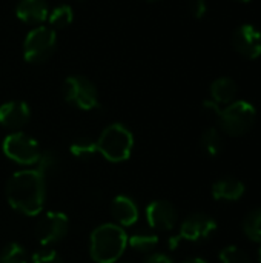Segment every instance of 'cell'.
Here are the masks:
<instances>
[{
    "mask_svg": "<svg viewBox=\"0 0 261 263\" xmlns=\"http://www.w3.org/2000/svg\"><path fill=\"white\" fill-rule=\"evenodd\" d=\"M69 151L74 157L80 160H88V159H92L98 153V148H97V142L83 137V139H77L75 142H72L69 146Z\"/></svg>",
    "mask_w": 261,
    "mask_h": 263,
    "instance_id": "obj_21",
    "label": "cell"
},
{
    "mask_svg": "<svg viewBox=\"0 0 261 263\" xmlns=\"http://www.w3.org/2000/svg\"><path fill=\"white\" fill-rule=\"evenodd\" d=\"M111 213L115 219V222L118 223V227H131L134 225L138 217H140V213H138V206L137 203L128 197V196H117L114 200H112V205H111Z\"/></svg>",
    "mask_w": 261,
    "mask_h": 263,
    "instance_id": "obj_14",
    "label": "cell"
},
{
    "mask_svg": "<svg viewBox=\"0 0 261 263\" xmlns=\"http://www.w3.org/2000/svg\"><path fill=\"white\" fill-rule=\"evenodd\" d=\"M57 46L55 31L49 26L38 25L31 29L23 42V59L28 63H43L46 62Z\"/></svg>",
    "mask_w": 261,
    "mask_h": 263,
    "instance_id": "obj_5",
    "label": "cell"
},
{
    "mask_svg": "<svg viewBox=\"0 0 261 263\" xmlns=\"http://www.w3.org/2000/svg\"><path fill=\"white\" fill-rule=\"evenodd\" d=\"M57 168H58V159L54 151H45L40 154L35 170L40 171L45 179L48 176H52L57 171Z\"/></svg>",
    "mask_w": 261,
    "mask_h": 263,
    "instance_id": "obj_24",
    "label": "cell"
},
{
    "mask_svg": "<svg viewBox=\"0 0 261 263\" xmlns=\"http://www.w3.org/2000/svg\"><path fill=\"white\" fill-rule=\"evenodd\" d=\"M145 263H174V262H172V259H171L169 256H166V254H163V253H152V254H149V257L146 259V262Z\"/></svg>",
    "mask_w": 261,
    "mask_h": 263,
    "instance_id": "obj_27",
    "label": "cell"
},
{
    "mask_svg": "<svg viewBox=\"0 0 261 263\" xmlns=\"http://www.w3.org/2000/svg\"><path fill=\"white\" fill-rule=\"evenodd\" d=\"M235 2H242V3H248V2H251V0H235Z\"/></svg>",
    "mask_w": 261,
    "mask_h": 263,
    "instance_id": "obj_29",
    "label": "cell"
},
{
    "mask_svg": "<svg viewBox=\"0 0 261 263\" xmlns=\"http://www.w3.org/2000/svg\"><path fill=\"white\" fill-rule=\"evenodd\" d=\"M200 145L205 154H208L209 157H215L222 153L223 149V139L218 133L217 128H208L203 131L202 139H200Z\"/></svg>",
    "mask_w": 261,
    "mask_h": 263,
    "instance_id": "obj_19",
    "label": "cell"
},
{
    "mask_svg": "<svg viewBox=\"0 0 261 263\" xmlns=\"http://www.w3.org/2000/svg\"><path fill=\"white\" fill-rule=\"evenodd\" d=\"M245 194V183L235 177H225L212 185V197L215 200L235 202Z\"/></svg>",
    "mask_w": 261,
    "mask_h": 263,
    "instance_id": "obj_15",
    "label": "cell"
},
{
    "mask_svg": "<svg viewBox=\"0 0 261 263\" xmlns=\"http://www.w3.org/2000/svg\"><path fill=\"white\" fill-rule=\"evenodd\" d=\"M257 111L252 103L248 100H234L228 106L222 108L218 112L220 128L229 136H243L246 134L255 123Z\"/></svg>",
    "mask_w": 261,
    "mask_h": 263,
    "instance_id": "obj_4",
    "label": "cell"
},
{
    "mask_svg": "<svg viewBox=\"0 0 261 263\" xmlns=\"http://www.w3.org/2000/svg\"><path fill=\"white\" fill-rule=\"evenodd\" d=\"M98 153L109 162H125L134 148L132 133L122 123H112L103 129L97 140Z\"/></svg>",
    "mask_w": 261,
    "mask_h": 263,
    "instance_id": "obj_3",
    "label": "cell"
},
{
    "mask_svg": "<svg viewBox=\"0 0 261 263\" xmlns=\"http://www.w3.org/2000/svg\"><path fill=\"white\" fill-rule=\"evenodd\" d=\"M32 263H63L60 256L52 251V250H46V251H38L32 256Z\"/></svg>",
    "mask_w": 261,
    "mask_h": 263,
    "instance_id": "obj_25",
    "label": "cell"
},
{
    "mask_svg": "<svg viewBox=\"0 0 261 263\" xmlns=\"http://www.w3.org/2000/svg\"><path fill=\"white\" fill-rule=\"evenodd\" d=\"M220 262L222 263H251L249 254L242 250L240 247L235 245H229L225 247L220 251Z\"/></svg>",
    "mask_w": 261,
    "mask_h": 263,
    "instance_id": "obj_23",
    "label": "cell"
},
{
    "mask_svg": "<svg viewBox=\"0 0 261 263\" xmlns=\"http://www.w3.org/2000/svg\"><path fill=\"white\" fill-rule=\"evenodd\" d=\"M232 46L245 59H258L261 57V31L251 23L240 25L232 34Z\"/></svg>",
    "mask_w": 261,
    "mask_h": 263,
    "instance_id": "obj_9",
    "label": "cell"
},
{
    "mask_svg": "<svg viewBox=\"0 0 261 263\" xmlns=\"http://www.w3.org/2000/svg\"><path fill=\"white\" fill-rule=\"evenodd\" d=\"M128 247V234L115 223L97 227L89 240V253L97 263H115Z\"/></svg>",
    "mask_w": 261,
    "mask_h": 263,
    "instance_id": "obj_2",
    "label": "cell"
},
{
    "mask_svg": "<svg viewBox=\"0 0 261 263\" xmlns=\"http://www.w3.org/2000/svg\"><path fill=\"white\" fill-rule=\"evenodd\" d=\"M0 263H28L25 248L18 243H8L0 253Z\"/></svg>",
    "mask_w": 261,
    "mask_h": 263,
    "instance_id": "obj_22",
    "label": "cell"
},
{
    "mask_svg": "<svg viewBox=\"0 0 261 263\" xmlns=\"http://www.w3.org/2000/svg\"><path fill=\"white\" fill-rule=\"evenodd\" d=\"M68 230L69 219L66 214L60 211H48L38 219L35 225V236L43 247H48L60 242L68 234Z\"/></svg>",
    "mask_w": 261,
    "mask_h": 263,
    "instance_id": "obj_8",
    "label": "cell"
},
{
    "mask_svg": "<svg viewBox=\"0 0 261 263\" xmlns=\"http://www.w3.org/2000/svg\"><path fill=\"white\" fill-rule=\"evenodd\" d=\"M128 245L140 253H149L154 251V248L158 245V236L152 231L140 230L134 233L131 237H128Z\"/></svg>",
    "mask_w": 261,
    "mask_h": 263,
    "instance_id": "obj_17",
    "label": "cell"
},
{
    "mask_svg": "<svg viewBox=\"0 0 261 263\" xmlns=\"http://www.w3.org/2000/svg\"><path fill=\"white\" fill-rule=\"evenodd\" d=\"M243 231L252 240L261 247V208L251 211L243 220Z\"/></svg>",
    "mask_w": 261,
    "mask_h": 263,
    "instance_id": "obj_20",
    "label": "cell"
},
{
    "mask_svg": "<svg viewBox=\"0 0 261 263\" xmlns=\"http://www.w3.org/2000/svg\"><path fill=\"white\" fill-rule=\"evenodd\" d=\"M3 153L8 159L18 165L32 166L37 165L40 157V146L38 143L28 134L22 131H14L8 134L3 140Z\"/></svg>",
    "mask_w": 261,
    "mask_h": 263,
    "instance_id": "obj_6",
    "label": "cell"
},
{
    "mask_svg": "<svg viewBox=\"0 0 261 263\" xmlns=\"http://www.w3.org/2000/svg\"><path fill=\"white\" fill-rule=\"evenodd\" d=\"M74 20V11L69 5H58L48 14V26L55 29H63L69 26Z\"/></svg>",
    "mask_w": 261,
    "mask_h": 263,
    "instance_id": "obj_18",
    "label": "cell"
},
{
    "mask_svg": "<svg viewBox=\"0 0 261 263\" xmlns=\"http://www.w3.org/2000/svg\"><path fill=\"white\" fill-rule=\"evenodd\" d=\"M146 220L152 230L169 231L177 223V210L168 200H154L146 208Z\"/></svg>",
    "mask_w": 261,
    "mask_h": 263,
    "instance_id": "obj_11",
    "label": "cell"
},
{
    "mask_svg": "<svg viewBox=\"0 0 261 263\" xmlns=\"http://www.w3.org/2000/svg\"><path fill=\"white\" fill-rule=\"evenodd\" d=\"M151 2H157V0H151Z\"/></svg>",
    "mask_w": 261,
    "mask_h": 263,
    "instance_id": "obj_30",
    "label": "cell"
},
{
    "mask_svg": "<svg viewBox=\"0 0 261 263\" xmlns=\"http://www.w3.org/2000/svg\"><path fill=\"white\" fill-rule=\"evenodd\" d=\"M65 100L82 109L91 111L98 106V92L95 85L83 76H69L63 83Z\"/></svg>",
    "mask_w": 261,
    "mask_h": 263,
    "instance_id": "obj_7",
    "label": "cell"
},
{
    "mask_svg": "<svg viewBox=\"0 0 261 263\" xmlns=\"http://www.w3.org/2000/svg\"><path fill=\"white\" fill-rule=\"evenodd\" d=\"M31 116L29 106L22 100H9L0 106V125L8 129H18L28 123Z\"/></svg>",
    "mask_w": 261,
    "mask_h": 263,
    "instance_id": "obj_12",
    "label": "cell"
},
{
    "mask_svg": "<svg viewBox=\"0 0 261 263\" xmlns=\"http://www.w3.org/2000/svg\"><path fill=\"white\" fill-rule=\"evenodd\" d=\"M189 9L195 18H203L208 12V3L205 0H192Z\"/></svg>",
    "mask_w": 261,
    "mask_h": 263,
    "instance_id": "obj_26",
    "label": "cell"
},
{
    "mask_svg": "<svg viewBox=\"0 0 261 263\" xmlns=\"http://www.w3.org/2000/svg\"><path fill=\"white\" fill-rule=\"evenodd\" d=\"M238 92L237 83L231 77H218L211 85V100L217 105H229L235 100Z\"/></svg>",
    "mask_w": 261,
    "mask_h": 263,
    "instance_id": "obj_16",
    "label": "cell"
},
{
    "mask_svg": "<svg viewBox=\"0 0 261 263\" xmlns=\"http://www.w3.org/2000/svg\"><path fill=\"white\" fill-rule=\"evenodd\" d=\"M217 231V222L203 213L191 214L180 227L178 237L186 242H202L211 237Z\"/></svg>",
    "mask_w": 261,
    "mask_h": 263,
    "instance_id": "obj_10",
    "label": "cell"
},
{
    "mask_svg": "<svg viewBox=\"0 0 261 263\" xmlns=\"http://www.w3.org/2000/svg\"><path fill=\"white\" fill-rule=\"evenodd\" d=\"M183 263H208L206 260H203V259H189V260H186V262Z\"/></svg>",
    "mask_w": 261,
    "mask_h": 263,
    "instance_id": "obj_28",
    "label": "cell"
},
{
    "mask_svg": "<svg viewBox=\"0 0 261 263\" xmlns=\"http://www.w3.org/2000/svg\"><path fill=\"white\" fill-rule=\"evenodd\" d=\"M46 179L37 170L14 173L6 183V200L25 216H38L45 205Z\"/></svg>",
    "mask_w": 261,
    "mask_h": 263,
    "instance_id": "obj_1",
    "label": "cell"
},
{
    "mask_svg": "<svg viewBox=\"0 0 261 263\" xmlns=\"http://www.w3.org/2000/svg\"><path fill=\"white\" fill-rule=\"evenodd\" d=\"M49 8L45 0H20L15 6L18 20L28 25H40L48 20Z\"/></svg>",
    "mask_w": 261,
    "mask_h": 263,
    "instance_id": "obj_13",
    "label": "cell"
}]
</instances>
